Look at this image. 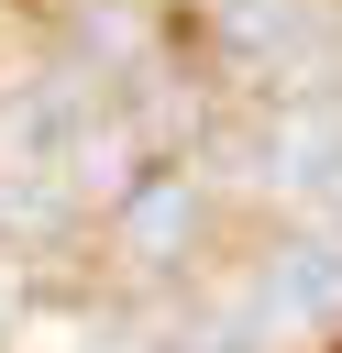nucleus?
<instances>
[{
	"mask_svg": "<svg viewBox=\"0 0 342 353\" xmlns=\"http://www.w3.org/2000/svg\"><path fill=\"white\" fill-rule=\"evenodd\" d=\"M254 309H265V320H287V331H342V232L287 243V254L265 265Z\"/></svg>",
	"mask_w": 342,
	"mask_h": 353,
	"instance_id": "f257e3e1",
	"label": "nucleus"
},
{
	"mask_svg": "<svg viewBox=\"0 0 342 353\" xmlns=\"http://www.w3.org/2000/svg\"><path fill=\"white\" fill-rule=\"evenodd\" d=\"M188 232H199V188H188V165H165V176H143V188L121 199V254L165 265Z\"/></svg>",
	"mask_w": 342,
	"mask_h": 353,
	"instance_id": "f03ea898",
	"label": "nucleus"
}]
</instances>
